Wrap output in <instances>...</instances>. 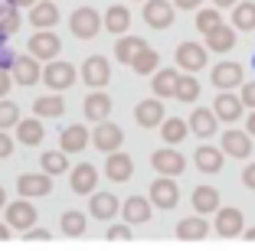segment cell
<instances>
[{"label":"cell","instance_id":"1","mask_svg":"<svg viewBox=\"0 0 255 251\" xmlns=\"http://www.w3.org/2000/svg\"><path fill=\"white\" fill-rule=\"evenodd\" d=\"M3 212H7V225H10V229L23 232V235H26L30 229H36L39 212H36V206H33L30 199H16V202H10Z\"/></svg>","mask_w":255,"mask_h":251},{"label":"cell","instance_id":"2","mask_svg":"<svg viewBox=\"0 0 255 251\" xmlns=\"http://www.w3.org/2000/svg\"><path fill=\"white\" fill-rule=\"evenodd\" d=\"M69 26H72V36H79V39H95V33L105 26V20L98 16V10L79 7L72 13V20H69Z\"/></svg>","mask_w":255,"mask_h":251},{"label":"cell","instance_id":"3","mask_svg":"<svg viewBox=\"0 0 255 251\" xmlns=\"http://www.w3.org/2000/svg\"><path fill=\"white\" fill-rule=\"evenodd\" d=\"M43 82H46V88H53V95H59V91L72 88L75 66L72 62H49V66L43 69Z\"/></svg>","mask_w":255,"mask_h":251},{"label":"cell","instance_id":"4","mask_svg":"<svg viewBox=\"0 0 255 251\" xmlns=\"http://www.w3.org/2000/svg\"><path fill=\"white\" fill-rule=\"evenodd\" d=\"M108 79H112V66H108L105 56H89L82 62V82L89 88H105Z\"/></svg>","mask_w":255,"mask_h":251},{"label":"cell","instance_id":"5","mask_svg":"<svg viewBox=\"0 0 255 251\" xmlns=\"http://www.w3.org/2000/svg\"><path fill=\"white\" fill-rule=\"evenodd\" d=\"M16 192H20V199L49 196V192H53V176H49V173H23V176L16 179Z\"/></svg>","mask_w":255,"mask_h":251},{"label":"cell","instance_id":"6","mask_svg":"<svg viewBox=\"0 0 255 251\" xmlns=\"http://www.w3.org/2000/svg\"><path fill=\"white\" fill-rule=\"evenodd\" d=\"M92 144H95L102 154H118V147L125 144V134H121L118 124H112V121H102V124L92 131Z\"/></svg>","mask_w":255,"mask_h":251},{"label":"cell","instance_id":"7","mask_svg":"<svg viewBox=\"0 0 255 251\" xmlns=\"http://www.w3.org/2000/svg\"><path fill=\"white\" fill-rule=\"evenodd\" d=\"M150 167L160 173V176H177V173H183L187 170V160H183V154H177L173 147H164V150H157V154L150 157Z\"/></svg>","mask_w":255,"mask_h":251},{"label":"cell","instance_id":"8","mask_svg":"<svg viewBox=\"0 0 255 251\" xmlns=\"http://www.w3.org/2000/svg\"><path fill=\"white\" fill-rule=\"evenodd\" d=\"M177 202H180V189H177V183H173L170 176L154 179V186H150V206H157V209H173Z\"/></svg>","mask_w":255,"mask_h":251},{"label":"cell","instance_id":"9","mask_svg":"<svg viewBox=\"0 0 255 251\" xmlns=\"http://www.w3.org/2000/svg\"><path fill=\"white\" fill-rule=\"evenodd\" d=\"M59 49H62V43H59L56 33H46L43 30V33H36V36H30V56H33V59H39V62L56 59Z\"/></svg>","mask_w":255,"mask_h":251},{"label":"cell","instance_id":"10","mask_svg":"<svg viewBox=\"0 0 255 251\" xmlns=\"http://www.w3.org/2000/svg\"><path fill=\"white\" fill-rule=\"evenodd\" d=\"M216 235L219 238L246 235V219H242L239 209H219V212H216Z\"/></svg>","mask_w":255,"mask_h":251},{"label":"cell","instance_id":"11","mask_svg":"<svg viewBox=\"0 0 255 251\" xmlns=\"http://www.w3.org/2000/svg\"><path fill=\"white\" fill-rule=\"evenodd\" d=\"M10 72H13V82L23 85V88H33V85L43 79V69H39V62L33 59V56H16V66L10 69Z\"/></svg>","mask_w":255,"mask_h":251},{"label":"cell","instance_id":"12","mask_svg":"<svg viewBox=\"0 0 255 251\" xmlns=\"http://www.w3.org/2000/svg\"><path fill=\"white\" fill-rule=\"evenodd\" d=\"M164 114H167V111H164V101H160V98H147V101H141L134 108V121L141 127H157V124H164V121H167Z\"/></svg>","mask_w":255,"mask_h":251},{"label":"cell","instance_id":"13","mask_svg":"<svg viewBox=\"0 0 255 251\" xmlns=\"http://www.w3.org/2000/svg\"><path fill=\"white\" fill-rule=\"evenodd\" d=\"M95 183H98V170L92 163H79V167H72V173H69V186H72L75 196L95 192Z\"/></svg>","mask_w":255,"mask_h":251},{"label":"cell","instance_id":"14","mask_svg":"<svg viewBox=\"0 0 255 251\" xmlns=\"http://www.w3.org/2000/svg\"><path fill=\"white\" fill-rule=\"evenodd\" d=\"M177 66L187 69V72L203 69V66H206V46H200V43H180V46H177Z\"/></svg>","mask_w":255,"mask_h":251},{"label":"cell","instance_id":"15","mask_svg":"<svg viewBox=\"0 0 255 251\" xmlns=\"http://www.w3.org/2000/svg\"><path fill=\"white\" fill-rule=\"evenodd\" d=\"M173 3H167V0H147L144 3V20L154 26V30H164V26H170L173 23Z\"/></svg>","mask_w":255,"mask_h":251},{"label":"cell","instance_id":"16","mask_svg":"<svg viewBox=\"0 0 255 251\" xmlns=\"http://www.w3.org/2000/svg\"><path fill=\"white\" fill-rule=\"evenodd\" d=\"M177 85H180V72L177 69H160V72H154V82H150V91H154V98H177Z\"/></svg>","mask_w":255,"mask_h":251},{"label":"cell","instance_id":"17","mask_svg":"<svg viewBox=\"0 0 255 251\" xmlns=\"http://www.w3.org/2000/svg\"><path fill=\"white\" fill-rule=\"evenodd\" d=\"M121 219H125V225H144V222L150 219V199H144V196H131V199H125V206H121Z\"/></svg>","mask_w":255,"mask_h":251},{"label":"cell","instance_id":"18","mask_svg":"<svg viewBox=\"0 0 255 251\" xmlns=\"http://www.w3.org/2000/svg\"><path fill=\"white\" fill-rule=\"evenodd\" d=\"M147 49H150V46L144 43L141 36H121V39H118V46H115V56H118V62H128V66H134V62L141 59Z\"/></svg>","mask_w":255,"mask_h":251},{"label":"cell","instance_id":"19","mask_svg":"<svg viewBox=\"0 0 255 251\" xmlns=\"http://www.w3.org/2000/svg\"><path fill=\"white\" fill-rule=\"evenodd\" d=\"M216 124H219V118H216L213 108H196L193 114H190V131H193L196 137H203V141L216 134Z\"/></svg>","mask_w":255,"mask_h":251},{"label":"cell","instance_id":"20","mask_svg":"<svg viewBox=\"0 0 255 251\" xmlns=\"http://www.w3.org/2000/svg\"><path fill=\"white\" fill-rule=\"evenodd\" d=\"M92 215L95 219H115L118 215V209H121V202H118V196L115 192H92Z\"/></svg>","mask_w":255,"mask_h":251},{"label":"cell","instance_id":"21","mask_svg":"<svg viewBox=\"0 0 255 251\" xmlns=\"http://www.w3.org/2000/svg\"><path fill=\"white\" fill-rule=\"evenodd\" d=\"M89 141H92V134L85 131L82 124H72V127H66V131H62L59 150H62V154H79V150H82Z\"/></svg>","mask_w":255,"mask_h":251},{"label":"cell","instance_id":"22","mask_svg":"<svg viewBox=\"0 0 255 251\" xmlns=\"http://www.w3.org/2000/svg\"><path fill=\"white\" fill-rule=\"evenodd\" d=\"M105 173H108V179H115V183H125L131 173H134V160L128 154H108V163H105Z\"/></svg>","mask_w":255,"mask_h":251},{"label":"cell","instance_id":"23","mask_svg":"<svg viewBox=\"0 0 255 251\" xmlns=\"http://www.w3.org/2000/svg\"><path fill=\"white\" fill-rule=\"evenodd\" d=\"M239 82H242L239 62H219V66L213 69V85H216V88H239Z\"/></svg>","mask_w":255,"mask_h":251},{"label":"cell","instance_id":"24","mask_svg":"<svg viewBox=\"0 0 255 251\" xmlns=\"http://www.w3.org/2000/svg\"><path fill=\"white\" fill-rule=\"evenodd\" d=\"M210 235V222L206 219H180L177 222V238L180 242H203Z\"/></svg>","mask_w":255,"mask_h":251},{"label":"cell","instance_id":"25","mask_svg":"<svg viewBox=\"0 0 255 251\" xmlns=\"http://www.w3.org/2000/svg\"><path fill=\"white\" fill-rule=\"evenodd\" d=\"M193 163H196V170H200V173H219V170H223V150L203 144V147H196Z\"/></svg>","mask_w":255,"mask_h":251},{"label":"cell","instance_id":"26","mask_svg":"<svg viewBox=\"0 0 255 251\" xmlns=\"http://www.w3.org/2000/svg\"><path fill=\"white\" fill-rule=\"evenodd\" d=\"M252 134H242V131H226L223 134V154L229 157H249L252 154Z\"/></svg>","mask_w":255,"mask_h":251},{"label":"cell","instance_id":"27","mask_svg":"<svg viewBox=\"0 0 255 251\" xmlns=\"http://www.w3.org/2000/svg\"><path fill=\"white\" fill-rule=\"evenodd\" d=\"M108 114H112V98H108L105 91H92V95L85 98V118L102 124Z\"/></svg>","mask_w":255,"mask_h":251},{"label":"cell","instance_id":"28","mask_svg":"<svg viewBox=\"0 0 255 251\" xmlns=\"http://www.w3.org/2000/svg\"><path fill=\"white\" fill-rule=\"evenodd\" d=\"M30 23L36 26L39 33L49 30V26H56V23H59V10H56V3H49V0L36 3V7L30 10Z\"/></svg>","mask_w":255,"mask_h":251},{"label":"cell","instance_id":"29","mask_svg":"<svg viewBox=\"0 0 255 251\" xmlns=\"http://www.w3.org/2000/svg\"><path fill=\"white\" fill-rule=\"evenodd\" d=\"M242 98H236V95H229V91H223V95L216 98V104H213V111H216V118L219 121H236L242 114Z\"/></svg>","mask_w":255,"mask_h":251},{"label":"cell","instance_id":"30","mask_svg":"<svg viewBox=\"0 0 255 251\" xmlns=\"http://www.w3.org/2000/svg\"><path fill=\"white\" fill-rule=\"evenodd\" d=\"M193 209L200 215L219 212V192L213 189V186H196V189H193Z\"/></svg>","mask_w":255,"mask_h":251},{"label":"cell","instance_id":"31","mask_svg":"<svg viewBox=\"0 0 255 251\" xmlns=\"http://www.w3.org/2000/svg\"><path fill=\"white\" fill-rule=\"evenodd\" d=\"M16 141L26 144V147H36V144H43V121H39V118L20 121V127H16Z\"/></svg>","mask_w":255,"mask_h":251},{"label":"cell","instance_id":"32","mask_svg":"<svg viewBox=\"0 0 255 251\" xmlns=\"http://www.w3.org/2000/svg\"><path fill=\"white\" fill-rule=\"evenodd\" d=\"M33 114H39V118H59V114H66V101L59 95H43L33 101Z\"/></svg>","mask_w":255,"mask_h":251},{"label":"cell","instance_id":"33","mask_svg":"<svg viewBox=\"0 0 255 251\" xmlns=\"http://www.w3.org/2000/svg\"><path fill=\"white\" fill-rule=\"evenodd\" d=\"M128 26H131V13H128L125 7H108V13H105V30L115 33V36H121V33H128Z\"/></svg>","mask_w":255,"mask_h":251},{"label":"cell","instance_id":"34","mask_svg":"<svg viewBox=\"0 0 255 251\" xmlns=\"http://www.w3.org/2000/svg\"><path fill=\"white\" fill-rule=\"evenodd\" d=\"M233 46H236L233 26H219L216 33H210V36H206V49H213V52H229Z\"/></svg>","mask_w":255,"mask_h":251},{"label":"cell","instance_id":"35","mask_svg":"<svg viewBox=\"0 0 255 251\" xmlns=\"http://www.w3.org/2000/svg\"><path fill=\"white\" fill-rule=\"evenodd\" d=\"M16 30H20V13H16V7H10V3L0 0V39L13 36Z\"/></svg>","mask_w":255,"mask_h":251},{"label":"cell","instance_id":"36","mask_svg":"<svg viewBox=\"0 0 255 251\" xmlns=\"http://www.w3.org/2000/svg\"><path fill=\"white\" fill-rule=\"evenodd\" d=\"M59 229H62V235H69V238L85 235V215H82V212H75V209H69V212H62Z\"/></svg>","mask_w":255,"mask_h":251},{"label":"cell","instance_id":"37","mask_svg":"<svg viewBox=\"0 0 255 251\" xmlns=\"http://www.w3.org/2000/svg\"><path fill=\"white\" fill-rule=\"evenodd\" d=\"M39 163H43V173H49V176H59V173L69 170L66 154H62V150H46V154L39 157Z\"/></svg>","mask_w":255,"mask_h":251},{"label":"cell","instance_id":"38","mask_svg":"<svg viewBox=\"0 0 255 251\" xmlns=\"http://www.w3.org/2000/svg\"><path fill=\"white\" fill-rule=\"evenodd\" d=\"M233 26L236 30H255V3L252 0H246V3H239L233 10Z\"/></svg>","mask_w":255,"mask_h":251},{"label":"cell","instance_id":"39","mask_svg":"<svg viewBox=\"0 0 255 251\" xmlns=\"http://www.w3.org/2000/svg\"><path fill=\"white\" fill-rule=\"evenodd\" d=\"M160 134H164V141H167V144H180V141H187V121H180V118H167L164 124H160Z\"/></svg>","mask_w":255,"mask_h":251},{"label":"cell","instance_id":"40","mask_svg":"<svg viewBox=\"0 0 255 251\" xmlns=\"http://www.w3.org/2000/svg\"><path fill=\"white\" fill-rule=\"evenodd\" d=\"M219 26H223V16H219V10H200V13H196V30H200L203 36L216 33Z\"/></svg>","mask_w":255,"mask_h":251},{"label":"cell","instance_id":"41","mask_svg":"<svg viewBox=\"0 0 255 251\" xmlns=\"http://www.w3.org/2000/svg\"><path fill=\"white\" fill-rule=\"evenodd\" d=\"M177 98H180V101H196V98H200V82H196L193 75H180Z\"/></svg>","mask_w":255,"mask_h":251},{"label":"cell","instance_id":"42","mask_svg":"<svg viewBox=\"0 0 255 251\" xmlns=\"http://www.w3.org/2000/svg\"><path fill=\"white\" fill-rule=\"evenodd\" d=\"M7 127H20V108L13 101H0V131Z\"/></svg>","mask_w":255,"mask_h":251},{"label":"cell","instance_id":"43","mask_svg":"<svg viewBox=\"0 0 255 251\" xmlns=\"http://www.w3.org/2000/svg\"><path fill=\"white\" fill-rule=\"evenodd\" d=\"M157 62H160V56H157L154 49H147V52H144V56H141V59H137V62H134L131 69H134L137 75H150L154 69H157Z\"/></svg>","mask_w":255,"mask_h":251},{"label":"cell","instance_id":"44","mask_svg":"<svg viewBox=\"0 0 255 251\" xmlns=\"http://www.w3.org/2000/svg\"><path fill=\"white\" fill-rule=\"evenodd\" d=\"M13 66H16L13 49H7V39H0V69H13Z\"/></svg>","mask_w":255,"mask_h":251},{"label":"cell","instance_id":"45","mask_svg":"<svg viewBox=\"0 0 255 251\" xmlns=\"http://www.w3.org/2000/svg\"><path fill=\"white\" fill-rule=\"evenodd\" d=\"M108 238L112 242H128L131 238V225H108Z\"/></svg>","mask_w":255,"mask_h":251},{"label":"cell","instance_id":"46","mask_svg":"<svg viewBox=\"0 0 255 251\" xmlns=\"http://www.w3.org/2000/svg\"><path fill=\"white\" fill-rule=\"evenodd\" d=\"M242 104H246V108H252L255 111V82H249V85H242Z\"/></svg>","mask_w":255,"mask_h":251},{"label":"cell","instance_id":"47","mask_svg":"<svg viewBox=\"0 0 255 251\" xmlns=\"http://www.w3.org/2000/svg\"><path fill=\"white\" fill-rule=\"evenodd\" d=\"M10 154H13V137H10L7 131H0V160L10 157Z\"/></svg>","mask_w":255,"mask_h":251},{"label":"cell","instance_id":"48","mask_svg":"<svg viewBox=\"0 0 255 251\" xmlns=\"http://www.w3.org/2000/svg\"><path fill=\"white\" fill-rule=\"evenodd\" d=\"M23 238H26V245H30V242H49V238H53V235H49V232H46V229H30V232H26V235H23Z\"/></svg>","mask_w":255,"mask_h":251},{"label":"cell","instance_id":"49","mask_svg":"<svg viewBox=\"0 0 255 251\" xmlns=\"http://www.w3.org/2000/svg\"><path fill=\"white\" fill-rule=\"evenodd\" d=\"M10 85H13V75H10L7 69H0V98L10 91Z\"/></svg>","mask_w":255,"mask_h":251},{"label":"cell","instance_id":"50","mask_svg":"<svg viewBox=\"0 0 255 251\" xmlns=\"http://www.w3.org/2000/svg\"><path fill=\"white\" fill-rule=\"evenodd\" d=\"M242 183H246L249 189H255V163H249L246 170H242Z\"/></svg>","mask_w":255,"mask_h":251},{"label":"cell","instance_id":"51","mask_svg":"<svg viewBox=\"0 0 255 251\" xmlns=\"http://www.w3.org/2000/svg\"><path fill=\"white\" fill-rule=\"evenodd\" d=\"M203 0H173V7H180V10H196Z\"/></svg>","mask_w":255,"mask_h":251},{"label":"cell","instance_id":"52","mask_svg":"<svg viewBox=\"0 0 255 251\" xmlns=\"http://www.w3.org/2000/svg\"><path fill=\"white\" fill-rule=\"evenodd\" d=\"M10 7H36V0H3Z\"/></svg>","mask_w":255,"mask_h":251},{"label":"cell","instance_id":"53","mask_svg":"<svg viewBox=\"0 0 255 251\" xmlns=\"http://www.w3.org/2000/svg\"><path fill=\"white\" fill-rule=\"evenodd\" d=\"M10 232H13V229H10V225H3V222H0V242H7V238H10Z\"/></svg>","mask_w":255,"mask_h":251},{"label":"cell","instance_id":"54","mask_svg":"<svg viewBox=\"0 0 255 251\" xmlns=\"http://www.w3.org/2000/svg\"><path fill=\"white\" fill-rule=\"evenodd\" d=\"M249 134H252V137H255V111H252V114H249Z\"/></svg>","mask_w":255,"mask_h":251},{"label":"cell","instance_id":"55","mask_svg":"<svg viewBox=\"0 0 255 251\" xmlns=\"http://www.w3.org/2000/svg\"><path fill=\"white\" fill-rule=\"evenodd\" d=\"M213 3H216V7H233L236 0H213Z\"/></svg>","mask_w":255,"mask_h":251},{"label":"cell","instance_id":"56","mask_svg":"<svg viewBox=\"0 0 255 251\" xmlns=\"http://www.w3.org/2000/svg\"><path fill=\"white\" fill-rule=\"evenodd\" d=\"M7 206V192H3V186H0V209Z\"/></svg>","mask_w":255,"mask_h":251},{"label":"cell","instance_id":"57","mask_svg":"<svg viewBox=\"0 0 255 251\" xmlns=\"http://www.w3.org/2000/svg\"><path fill=\"white\" fill-rule=\"evenodd\" d=\"M246 238H249V242H255V229H246Z\"/></svg>","mask_w":255,"mask_h":251},{"label":"cell","instance_id":"58","mask_svg":"<svg viewBox=\"0 0 255 251\" xmlns=\"http://www.w3.org/2000/svg\"><path fill=\"white\" fill-rule=\"evenodd\" d=\"M252 62H255V59H252Z\"/></svg>","mask_w":255,"mask_h":251}]
</instances>
